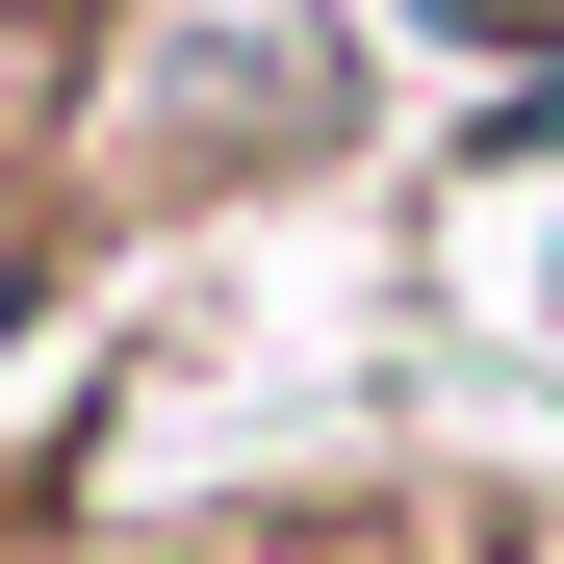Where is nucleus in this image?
<instances>
[{"label":"nucleus","mask_w":564,"mask_h":564,"mask_svg":"<svg viewBox=\"0 0 564 564\" xmlns=\"http://www.w3.org/2000/svg\"><path fill=\"white\" fill-rule=\"evenodd\" d=\"M26 308H52V206L0 180V334H26Z\"/></svg>","instance_id":"nucleus-1"},{"label":"nucleus","mask_w":564,"mask_h":564,"mask_svg":"<svg viewBox=\"0 0 564 564\" xmlns=\"http://www.w3.org/2000/svg\"><path fill=\"white\" fill-rule=\"evenodd\" d=\"M488 154H564V52H539V77H513V104H488Z\"/></svg>","instance_id":"nucleus-2"}]
</instances>
